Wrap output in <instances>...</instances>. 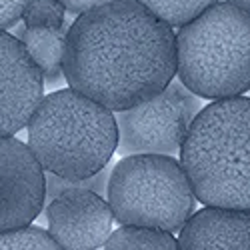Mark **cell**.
<instances>
[{"label": "cell", "mask_w": 250, "mask_h": 250, "mask_svg": "<svg viewBox=\"0 0 250 250\" xmlns=\"http://www.w3.org/2000/svg\"><path fill=\"white\" fill-rule=\"evenodd\" d=\"M68 86L112 112L158 94L176 74V40L138 0H112L78 14L66 30Z\"/></svg>", "instance_id": "6da1fadb"}, {"label": "cell", "mask_w": 250, "mask_h": 250, "mask_svg": "<svg viewBox=\"0 0 250 250\" xmlns=\"http://www.w3.org/2000/svg\"><path fill=\"white\" fill-rule=\"evenodd\" d=\"M178 152L196 200L250 210V98H218L200 108Z\"/></svg>", "instance_id": "7a4b0ae2"}, {"label": "cell", "mask_w": 250, "mask_h": 250, "mask_svg": "<svg viewBox=\"0 0 250 250\" xmlns=\"http://www.w3.org/2000/svg\"><path fill=\"white\" fill-rule=\"evenodd\" d=\"M26 128L28 148L42 170L62 178L96 174L118 144L112 110L74 88L42 96Z\"/></svg>", "instance_id": "3957f363"}, {"label": "cell", "mask_w": 250, "mask_h": 250, "mask_svg": "<svg viewBox=\"0 0 250 250\" xmlns=\"http://www.w3.org/2000/svg\"><path fill=\"white\" fill-rule=\"evenodd\" d=\"M176 74L200 98L240 96L250 88V14L232 2H214L180 26Z\"/></svg>", "instance_id": "277c9868"}, {"label": "cell", "mask_w": 250, "mask_h": 250, "mask_svg": "<svg viewBox=\"0 0 250 250\" xmlns=\"http://www.w3.org/2000/svg\"><path fill=\"white\" fill-rule=\"evenodd\" d=\"M106 196L118 224L176 232L194 212L186 172L168 154H128L108 176Z\"/></svg>", "instance_id": "5b68a950"}, {"label": "cell", "mask_w": 250, "mask_h": 250, "mask_svg": "<svg viewBox=\"0 0 250 250\" xmlns=\"http://www.w3.org/2000/svg\"><path fill=\"white\" fill-rule=\"evenodd\" d=\"M200 112V96L180 80H170L158 94L136 106L116 112L118 144L128 154H176L194 116Z\"/></svg>", "instance_id": "8992f818"}, {"label": "cell", "mask_w": 250, "mask_h": 250, "mask_svg": "<svg viewBox=\"0 0 250 250\" xmlns=\"http://www.w3.org/2000/svg\"><path fill=\"white\" fill-rule=\"evenodd\" d=\"M44 206V170L28 144L0 136V232L30 224Z\"/></svg>", "instance_id": "52a82bcc"}, {"label": "cell", "mask_w": 250, "mask_h": 250, "mask_svg": "<svg viewBox=\"0 0 250 250\" xmlns=\"http://www.w3.org/2000/svg\"><path fill=\"white\" fill-rule=\"evenodd\" d=\"M48 234L66 250L102 248L112 232V210L104 196L86 188H68L46 206Z\"/></svg>", "instance_id": "ba28073f"}, {"label": "cell", "mask_w": 250, "mask_h": 250, "mask_svg": "<svg viewBox=\"0 0 250 250\" xmlns=\"http://www.w3.org/2000/svg\"><path fill=\"white\" fill-rule=\"evenodd\" d=\"M42 96V74L24 44L0 30V136L22 130Z\"/></svg>", "instance_id": "9c48e42d"}, {"label": "cell", "mask_w": 250, "mask_h": 250, "mask_svg": "<svg viewBox=\"0 0 250 250\" xmlns=\"http://www.w3.org/2000/svg\"><path fill=\"white\" fill-rule=\"evenodd\" d=\"M178 248L182 250H250L248 208L206 206L192 212L180 228Z\"/></svg>", "instance_id": "30bf717a"}, {"label": "cell", "mask_w": 250, "mask_h": 250, "mask_svg": "<svg viewBox=\"0 0 250 250\" xmlns=\"http://www.w3.org/2000/svg\"><path fill=\"white\" fill-rule=\"evenodd\" d=\"M16 38L24 44L28 56L38 66L44 82L60 84L64 80L62 58H64V46H66V24L60 28L24 26Z\"/></svg>", "instance_id": "8fae6325"}, {"label": "cell", "mask_w": 250, "mask_h": 250, "mask_svg": "<svg viewBox=\"0 0 250 250\" xmlns=\"http://www.w3.org/2000/svg\"><path fill=\"white\" fill-rule=\"evenodd\" d=\"M102 248L108 250H174L178 240L172 232L150 226H132L122 224L118 230H112L104 240Z\"/></svg>", "instance_id": "7c38bea8"}, {"label": "cell", "mask_w": 250, "mask_h": 250, "mask_svg": "<svg viewBox=\"0 0 250 250\" xmlns=\"http://www.w3.org/2000/svg\"><path fill=\"white\" fill-rule=\"evenodd\" d=\"M168 26H182L218 0H138Z\"/></svg>", "instance_id": "4fadbf2b"}, {"label": "cell", "mask_w": 250, "mask_h": 250, "mask_svg": "<svg viewBox=\"0 0 250 250\" xmlns=\"http://www.w3.org/2000/svg\"><path fill=\"white\" fill-rule=\"evenodd\" d=\"M58 242L40 226H20L0 232V250H58Z\"/></svg>", "instance_id": "5bb4252c"}, {"label": "cell", "mask_w": 250, "mask_h": 250, "mask_svg": "<svg viewBox=\"0 0 250 250\" xmlns=\"http://www.w3.org/2000/svg\"><path fill=\"white\" fill-rule=\"evenodd\" d=\"M66 8L60 0H28V4L22 12L24 26H50L60 28L64 26Z\"/></svg>", "instance_id": "9a60e30c"}, {"label": "cell", "mask_w": 250, "mask_h": 250, "mask_svg": "<svg viewBox=\"0 0 250 250\" xmlns=\"http://www.w3.org/2000/svg\"><path fill=\"white\" fill-rule=\"evenodd\" d=\"M28 4V0H0V30L12 28Z\"/></svg>", "instance_id": "2e32d148"}, {"label": "cell", "mask_w": 250, "mask_h": 250, "mask_svg": "<svg viewBox=\"0 0 250 250\" xmlns=\"http://www.w3.org/2000/svg\"><path fill=\"white\" fill-rule=\"evenodd\" d=\"M64 4L66 10H70L72 14H82L90 8H96V6H102V4H108L112 0H60Z\"/></svg>", "instance_id": "e0dca14e"}, {"label": "cell", "mask_w": 250, "mask_h": 250, "mask_svg": "<svg viewBox=\"0 0 250 250\" xmlns=\"http://www.w3.org/2000/svg\"><path fill=\"white\" fill-rule=\"evenodd\" d=\"M228 2H232L234 6H238V8H242L250 14V0H228Z\"/></svg>", "instance_id": "ac0fdd59"}]
</instances>
